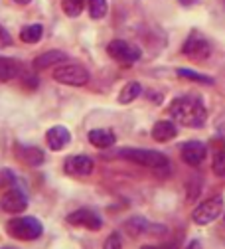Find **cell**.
<instances>
[{"label":"cell","instance_id":"obj_6","mask_svg":"<svg viewBox=\"0 0 225 249\" xmlns=\"http://www.w3.org/2000/svg\"><path fill=\"white\" fill-rule=\"evenodd\" d=\"M68 224L75 226V228H83V230H89V231H99L103 228V222L101 217L95 213L93 210L89 208H79L75 212H71L68 215Z\"/></svg>","mask_w":225,"mask_h":249},{"label":"cell","instance_id":"obj_4","mask_svg":"<svg viewBox=\"0 0 225 249\" xmlns=\"http://www.w3.org/2000/svg\"><path fill=\"white\" fill-rule=\"evenodd\" d=\"M53 79L69 87H81L89 81V73L83 66L68 64V66H57V70H53Z\"/></svg>","mask_w":225,"mask_h":249},{"label":"cell","instance_id":"obj_9","mask_svg":"<svg viewBox=\"0 0 225 249\" xmlns=\"http://www.w3.org/2000/svg\"><path fill=\"white\" fill-rule=\"evenodd\" d=\"M124 231L131 235V237H140V235H164L166 233V228L164 226H152L148 224L142 217H133L124 224Z\"/></svg>","mask_w":225,"mask_h":249},{"label":"cell","instance_id":"obj_11","mask_svg":"<svg viewBox=\"0 0 225 249\" xmlns=\"http://www.w3.org/2000/svg\"><path fill=\"white\" fill-rule=\"evenodd\" d=\"M182 160L190 166H200L204 160H206V154H208V148L204 142L200 141H188L182 144Z\"/></svg>","mask_w":225,"mask_h":249},{"label":"cell","instance_id":"obj_18","mask_svg":"<svg viewBox=\"0 0 225 249\" xmlns=\"http://www.w3.org/2000/svg\"><path fill=\"white\" fill-rule=\"evenodd\" d=\"M22 71L20 61L10 57H0V81H12Z\"/></svg>","mask_w":225,"mask_h":249},{"label":"cell","instance_id":"obj_25","mask_svg":"<svg viewBox=\"0 0 225 249\" xmlns=\"http://www.w3.org/2000/svg\"><path fill=\"white\" fill-rule=\"evenodd\" d=\"M103 249H122V239L119 233H111L105 243H103Z\"/></svg>","mask_w":225,"mask_h":249},{"label":"cell","instance_id":"obj_13","mask_svg":"<svg viewBox=\"0 0 225 249\" xmlns=\"http://www.w3.org/2000/svg\"><path fill=\"white\" fill-rule=\"evenodd\" d=\"M14 157L18 162L26 166H40L44 162V152L38 146H26V144H16L14 146Z\"/></svg>","mask_w":225,"mask_h":249},{"label":"cell","instance_id":"obj_1","mask_svg":"<svg viewBox=\"0 0 225 249\" xmlns=\"http://www.w3.org/2000/svg\"><path fill=\"white\" fill-rule=\"evenodd\" d=\"M170 115L176 123L184 124V127L198 129L206 123L208 111H206L204 103L196 97H178L170 105Z\"/></svg>","mask_w":225,"mask_h":249},{"label":"cell","instance_id":"obj_24","mask_svg":"<svg viewBox=\"0 0 225 249\" xmlns=\"http://www.w3.org/2000/svg\"><path fill=\"white\" fill-rule=\"evenodd\" d=\"M211 168H213V174H215V176L225 178V150L215 152V159H213Z\"/></svg>","mask_w":225,"mask_h":249},{"label":"cell","instance_id":"obj_27","mask_svg":"<svg viewBox=\"0 0 225 249\" xmlns=\"http://www.w3.org/2000/svg\"><path fill=\"white\" fill-rule=\"evenodd\" d=\"M186 249H204V247H202V243H200V241H190Z\"/></svg>","mask_w":225,"mask_h":249},{"label":"cell","instance_id":"obj_19","mask_svg":"<svg viewBox=\"0 0 225 249\" xmlns=\"http://www.w3.org/2000/svg\"><path fill=\"white\" fill-rule=\"evenodd\" d=\"M42 34H44L42 24H30L20 30V40L24 44H38L42 40Z\"/></svg>","mask_w":225,"mask_h":249},{"label":"cell","instance_id":"obj_29","mask_svg":"<svg viewBox=\"0 0 225 249\" xmlns=\"http://www.w3.org/2000/svg\"><path fill=\"white\" fill-rule=\"evenodd\" d=\"M14 2H18V4H30L32 0H14Z\"/></svg>","mask_w":225,"mask_h":249},{"label":"cell","instance_id":"obj_26","mask_svg":"<svg viewBox=\"0 0 225 249\" xmlns=\"http://www.w3.org/2000/svg\"><path fill=\"white\" fill-rule=\"evenodd\" d=\"M0 42H2L4 46H8V44H12V40H10V34L6 32V30L0 26Z\"/></svg>","mask_w":225,"mask_h":249},{"label":"cell","instance_id":"obj_30","mask_svg":"<svg viewBox=\"0 0 225 249\" xmlns=\"http://www.w3.org/2000/svg\"><path fill=\"white\" fill-rule=\"evenodd\" d=\"M140 249H156V247H152V245H142Z\"/></svg>","mask_w":225,"mask_h":249},{"label":"cell","instance_id":"obj_21","mask_svg":"<svg viewBox=\"0 0 225 249\" xmlns=\"http://www.w3.org/2000/svg\"><path fill=\"white\" fill-rule=\"evenodd\" d=\"M61 8L68 16L75 18L83 12V0H61Z\"/></svg>","mask_w":225,"mask_h":249},{"label":"cell","instance_id":"obj_8","mask_svg":"<svg viewBox=\"0 0 225 249\" xmlns=\"http://www.w3.org/2000/svg\"><path fill=\"white\" fill-rule=\"evenodd\" d=\"M182 53H184L186 57H190V59H194V61H204V59L209 57L211 46H209V42H208L206 38H202L200 34H191V36L186 40V44H184V48H182Z\"/></svg>","mask_w":225,"mask_h":249},{"label":"cell","instance_id":"obj_10","mask_svg":"<svg viewBox=\"0 0 225 249\" xmlns=\"http://www.w3.org/2000/svg\"><path fill=\"white\" fill-rule=\"evenodd\" d=\"M0 208H2V212H6V213H20L28 208V198L22 190L10 188L2 194V198H0Z\"/></svg>","mask_w":225,"mask_h":249},{"label":"cell","instance_id":"obj_15","mask_svg":"<svg viewBox=\"0 0 225 249\" xmlns=\"http://www.w3.org/2000/svg\"><path fill=\"white\" fill-rule=\"evenodd\" d=\"M46 141H48V146L52 150H61L63 146H68L69 141H71V135L66 127H61V124H55L52 127L48 133H46Z\"/></svg>","mask_w":225,"mask_h":249},{"label":"cell","instance_id":"obj_17","mask_svg":"<svg viewBox=\"0 0 225 249\" xmlns=\"http://www.w3.org/2000/svg\"><path fill=\"white\" fill-rule=\"evenodd\" d=\"M87 139L93 146H97V148H109L117 141V137L111 129H93V131H89Z\"/></svg>","mask_w":225,"mask_h":249},{"label":"cell","instance_id":"obj_23","mask_svg":"<svg viewBox=\"0 0 225 249\" xmlns=\"http://www.w3.org/2000/svg\"><path fill=\"white\" fill-rule=\"evenodd\" d=\"M178 75H180V77H186V79H191V81L208 83V85H211V83H213V79H211V77L202 75V73H196V71H191V70H178Z\"/></svg>","mask_w":225,"mask_h":249},{"label":"cell","instance_id":"obj_22","mask_svg":"<svg viewBox=\"0 0 225 249\" xmlns=\"http://www.w3.org/2000/svg\"><path fill=\"white\" fill-rule=\"evenodd\" d=\"M89 14L95 20H101L107 14V0H89Z\"/></svg>","mask_w":225,"mask_h":249},{"label":"cell","instance_id":"obj_16","mask_svg":"<svg viewBox=\"0 0 225 249\" xmlns=\"http://www.w3.org/2000/svg\"><path fill=\"white\" fill-rule=\"evenodd\" d=\"M178 135V129L172 121H158L152 127V139L156 142H168Z\"/></svg>","mask_w":225,"mask_h":249},{"label":"cell","instance_id":"obj_28","mask_svg":"<svg viewBox=\"0 0 225 249\" xmlns=\"http://www.w3.org/2000/svg\"><path fill=\"white\" fill-rule=\"evenodd\" d=\"M198 0H180V4H184V6H191V4H196Z\"/></svg>","mask_w":225,"mask_h":249},{"label":"cell","instance_id":"obj_7","mask_svg":"<svg viewBox=\"0 0 225 249\" xmlns=\"http://www.w3.org/2000/svg\"><path fill=\"white\" fill-rule=\"evenodd\" d=\"M107 53L119 61V64H133L140 57V50L137 46H131L124 40H113L109 46H107Z\"/></svg>","mask_w":225,"mask_h":249},{"label":"cell","instance_id":"obj_20","mask_svg":"<svg viewBox=\"0 0 225 249\" xmlns=\"http://www.w3.org/2000/svg\"><path fill=\"white\" fill-rule=\"evenodd\" d=\"M140 93H142V87H140L138 81H128V83L122 87V91L119 93V103H122V105L133 103V101L140 95Z\"/></svg>","mask_w":225,"mask_h":249},{"label":"cell","instance_id":"obj_14","mask_svg":"<svg viewBox=\"0 0 225 249\" xmlns=\"http://www.w3.org/2000/svg\"><path fill=\"white\" fill-rule=\"evenodd\" d=\"M68 59V53H63L61 50H50V52H44L40 53L36 59H34V70H50V68H57L61 66L63 61Z\"/></svg>","mask_w":225,"mask_h":249},{"label":"cell","instance_id":"obj_5","mask_svg":"<svg viewBox=\"0 0 225 249\" xmlns=\"http://www.w3.org/2000/svg\"><path fill=\"white\" fill-rule=\"evenodd\" d=\"M221 213H223V198L221 196H213V198L202 202L194 210V213H191V220H194L198 226H208V224L215 222Z\"/></svg>","mask_w":225,"mask_h":249},{"label":"cell","instance_id":"obj_3","mask_svg":"<svg viewBox=\"0 0 225 249\" xmlns=\"http://www.w3.org/2000/svg\"><path fill=\"white\" fill-rule=\"evenodd\" d=\"M119 159H124L140 166H148V168H162L168 164V159L162 152L146 150V148H122L119 152Z\"/></svg>","mask_w":225,"mask_h":249},{"label":"cell","instance_id":"obj_12","mask_svg":"<svg viewBox=\"0 0 225 249\" xmlns=\"http://www.w3.org/2000/svg\"><path fill=\"white\" fill-rule=\"evenodd\" d=\"M63 170L69 176H89L95 170V162H93V159L85 157V154H77V157H69L66 160Z\"/></svg>","mask_w":225,"mask_h":249},{"label":"cell","instance_id":"obj_2","mask_svg":"<svg viewBox=\"0 0 225 249\" xmlns=\"http://www.w3.org/2000/svg\"><path fill=\"white\" fill-rule=\"evenodd\" d=\"M44 228H42V222L36 220V217H14L6 224V233L14 239H20V241H34L42 235Z\"/></svg>","mask_w":225,"mask_h":249},{"label":"cell","instance_id":"obj_31","mask_svg":"<svg viewBox=\"0 0 225 249\" xmlns=\"http://www.w3.org/2000/svg\"><path fill=\"white\" fill-rule=\"evenodd\" d=\"M2 249H14V247H2Z\"/></svg>","mask_w":225,"mask_h":249}]
</instances>
